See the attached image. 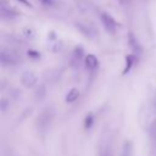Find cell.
<instances>
[{
	"label": "cell",
	"mask_w": 156,
	"mask_h": 156,
	"mask_svg": "<svg viewBox=\"0 0 156 156\" xmlns=\"http://www.w3.org/2000/svg\"><path fill=\"white\" fill-rule=\"evenodd\" d=\"M128 43H129V46H130L133 54H135V55L141 54V46H140L138 39L135 38V35L133 33H129L128 34Z\"/></svg>",
	"instance_id": "obj_6"
},
{
	"label": "cell",
	"mask_w": 156,
	"mask_h": 156,
	"mask_svg": "<svg viewBox=\"0 0 156 156\" xmlns=\"http://www.w3.org/2000/svg\"><path fill=\"white\" fill-rule=\"evenodd\" d=\"M21 80H22V84H23L24 87L30 88V87H33V85L37 83V76H35L34 73H32V72H24V73L22 74Z\"/></svg>",
	"instance_id": "obj_5"
},
{
	"label": "cell",
	"mask_w": 156,
	"mask_h": 156,
	"mask_svg": "<svg viewBox=\"0 0 156 156\" xmlns=\"http://www.w3.org/2000/svg\"><path fill=\"white\" fill-rule=\"evenodd\" d=\"M18 15H20V13H18L13 7H11V6L6 2V0H4V4L0 2V16H1L2 18L13 20V18H16Z\"/></svg>",
	"instance_id": "obj_3"
},
{
	"label": "cell",
	"mask_w": 156,
	"mask_h": 156,
	"mask_svg": "<svg viewBox=\"0 0 156 156\" xmlns=\"http://www.w3.org/2000/svg\"><path fill=\"white\" fill-rule=\"evenodd\" d=\"M18 1H20L21 4H23V5H26V6H32L30 2H29L28 0H18Z\"/></svg>",
	"instance_id": "obj_14"
},
{
	"label": "cell",
	"mask_w": 156,
	"mask_h": 156,
	"mask_svg": "<svg viewBox=\"0 0 156 156\" xmlns=\"http://www.w3.org/2000/svg\"><path fill=\"white\" fill-rule=\"evenodd\" d=\"M0 63L4 66H13V65H16V58L9 51L1 50L0 51Z\"/></svg>",
	"instance_id": "obj_4"
},
{
	"label": "cell",
	"mask_w": 156,
	"mask_h": 156,
	"mask_svg": "<svg viewBox=\"0 0 156 156\" xmlns=\"http://www.w3.org/2000/svg\"><path fill=\"white\" fill-rule=\"evenodd\" d=\"M78 90L77 89H72L68 94H67V98H66V101L67 102H72V101H74L77 98H78Z\"/></svg>",
	"instance_id": "obj_10"
},
{
	"label": "cell",
	"mask_w": 156,
	"mask_h": 156,
	"mask_svg": "<svg viewBox=\"0 0 156 156\" xmlns=\"http://www.w3.org/2000/svg\"><path fill=\"white\" fill-rule=\"evenodd\" d=\"M126 61H127V65H126V69L123 71V74L128 73V72L132 69V67L134 66V63H135V61H136V55H135V54L128 55L127 58H126Z\"/></svg>",
	"instance_id": "obj_9"
},
{
	"label": "cell",
	"mask_w": 156,
	"mask_h": 156,
	"mask_svg": "<svg viewBox=\"0 0 156 156\" xmlns=\"http://www.w3.org/2000/svg\"><path fill=\"white\" fill-rule=\"evenodd\" d=\"M76 27H77L85 37H89V38H94V37H95V30H94L91 27H89L88 24H84V23L78 22V23H76Z\"/></svg>",
	"instance_id": "obj_7"
},
{
	"label": "cell",
	"mask_w": 156,
	"mask_h": 156,
	"mask_svg": "<svg viewBox=\"0 0 156 156\" xmlns=\"http://www.w3.org/2000/svg\"><path fill=\"white\" fill-rule=\"evenodd\" d=\"M52 117H54V110L51 107H48L46 110H44L41 112V115L39 116V118H38V128L40 130L46 129L50 126V123L52 121Z\"/></svg>",
	"instance_id": "obj_2"
},
{
	"label": "cell",
	"mask_w": 156,
	"mask_h": 156,
	"mask_svg": "<svg viewBox=\"0 0 156 156\" xmlns=\"http://www.w3.org/2000/svg\"><path fill=\"white\" fill-rule=\"evenodd\" d=\"M100 21L105 28V30L110 34H115L118 27V23L116 22V20L107 12H101L100 13Z\"/></svg>",
	"instance_id": "obj_1"
},
{
	"label": "cell",
	"mask_w": 156,
	"mask_h": 156,
	"mask_svg": "<svg viewBox=\"0 0 156 156\" xmlns=\"http://www.w3.org/2000/svg\"><path fill=\"white\" fill-rule=\"evenodd\" d=\"M39 4H41L45 7H55L56 6V1L55 0H38Z\"/></svg>",
	"instance_id": "obj_11"
},
{
	"label": "cell",
	"mask_w": 156,
	"mask_h": 156,
	"mask_svg": "<svg viewBox=\"0 0 156 156\" xmlns=\"http://www.w3.org/2000/svg\"><path fill=\"white\" fill-rule=\"evenodd\" d=\"M85 65H87L88 68H90V69H95V68L98 67V65H99V61H98V58H96L95 55L89 54V55L85 57Z\"/></svg>",
	"instance_id": "obj_8"
},
{
	"label": "cell",
	"mask_w": 156,
	"mask_h": 156,
	"mask_svg": "<svg viewBox=\"0 0 156 156\" xmlns=\"http://www.w3.org/2000/svg\"><path fill=\"white\" fill-rule=\"evenodd\" d=\"M88 118L85 119V127L87 128H90V126H91V123H93V116L91 115H89V116H87Z\"/></svg>",
	"instance_id": "obj_12"
},
{
	"label": "cell",
	"mask_w": 156,
	"mask_h": 156,
	"mask_svg": "<svg viewBox=\"0 0 156 156\" xmlns=\"http://www.w3.org/2000/svg\"><path fill=\"white\" fill-rule=\"evenodd\" d=\"M100 156H112V155H111V152H110L108 149H104V150H101Z\"/></svg>",
	"instance_id": "obj_13"
}]
</instances>
